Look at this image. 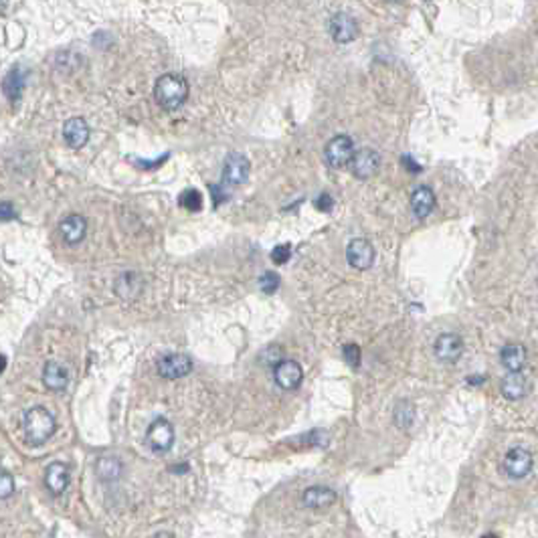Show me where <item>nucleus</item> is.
I'll return each mask as SVG.
<instances>
[{
    "mask_svg": "<svg viewBox=\"0 0 538 538\" xmlns=\"http://www.w3.org/2000/svg\"><path fill=\"white\" fill-rule=\"evenodd\" d=\"M302 500H304L307 508L324 510V508H330L336 502V492L330 490V488H324V486H312L304 492Z\"/></svg>",
    "mask_w": 538,
    "mask_h": 538,
    "instance_id": "dca6fc26",
    "label": "nucleus"
},
{
    "mask_svg": "<svg viewBox=\"0 0 538 538\" xmlns=\"http://www.w3.org/2000/svg\"><path fill=\"white\" fill-rule=\"evenodd\" d=\"M354 158V142L350 136H334L324 148V160L330 168H342Z\"/></svg>",
    "mask_w": 538,
    "mask_h": 538,
    "instance_id": "39448f33",
    "label": "nucleus"
},
{
    "mask_svg": "<svg viewBox=\"0 0 538 538\" xmlns=\"http://www.w3.org/2000/svg\"><path fill=\"white\" fill-rule=\"evenodd\" d=\"M532 470V453L524 447H514L506 453L504 458V472L512 478L520 480L524 476H528V472Z\"/></svg>",
    "mask_w": 538,
    "mask_h": 538,
    "instance_id": "6e6552de",
    "label": "nucleus"
},
{
    "mask_svg": "<svg viewBox=\"0 0 538 538\" xmlns=\"http://www.w3.org/2000/svg\"><path fill=\"white\" fill-rule=\"evenodd\" d=\"M433 207H435V192L431 191L429 187H419L411 194V209H413L417 219L429 217Z\"/></svg>",
    "mask_w": 538,
    "mask_h": 538,
    "instance_id": "f3484780",
    "label": "nucleus"
},
{
    "mask_svg": "<svg viewBox=\"0 0 538 538\" xmlns=\"http://www.w3.org/2000/svg\"><path fill=\"white\" fill-rule=\"evenodd\" d=\"M257 286H259V289H261L263 293L271 296L273 291H277V288H279V275L273 273V271H266V273L257 279Z\"/></svg>",
    "mask_w": 538,
    "mask_h": 538,
    "instance_id": "b1692460",
    "label": "nucleus"
},
{
    "mask_svg": "<svg viewBox=\"0 0 538 538\" xmlns=\"http://www.w3.org/2000/svg\"><path fill=\"white\" fill-rule=\"evenodd\" d=\"M97 474L101 480H115L122 474V463L115 458H101L97 463Z\"/></svg>",
    "mask_w": 538,
    "mask_h": 538,
    "instance_id": "4be33fe9",
    "label": "nucleus"
},
{
    "mask_svg": "<svg viewBox=\"0 0 538 538\" xmlns=\"http://www.w3.org/2000/svg\"><path fill=\"white\" fill-rule=\"evenodd\" d=\"M316 207H318L320 211L330 212L332 211V207H334V201H332V196H330L328 192H324V194H320V196L316 198Z\"/></svg>",
    "mask_w": 538,
    "mask_h": 538,
    "instance_id": "cd10ccee",
    "label": "nucleus"
},
{
    "mask_svg": "<svg viewBox=\"0 0 538 538\" xmlns=\"http://www.w3.org/2000/svg\"><path fill=\"white\" fill-rule=\"evenodd\" d=\"M146 443L154 453H166L174 445V427L173 423L164 417L154 419L146 429Z\"/></svg>",
    "mask_w": 538,
    "mask_h": 538,
    "instance_id": "7ed1b4c3",
    "label": "nucleus"
},
{
    "mask_svg": "<svg viewBox=\"0 0 538 538\" xmlns=\"http://www.w3.org/2000/svg\"><path fill=\"white\" fill-rule=\"evenodd\" d=\"M0 217H2V221H10V219L15 217V207H13L8 201H4V203L0 205Z\"/></svg>",
    "mask_w": 538,
    "mask_h": 538,
    "instance_id": "c85d7f7f",
    "label": "nucleus"
},
{
    "mask_svg": "<svg viewBox=\"0 0 538 538\" xmlns=\"http://www.w3.org/2000/svg\"><path fill=\"white\" fill-rule=\"evenodd\" d=\"M43 383L51 391H63L69 383V372L61 363H47L43 368Z\"/></svg>",
    "mask_w": 538,
    "mask_h": 538,
    "instance_id": "a211bd4d",
    "label": "nucleus"
},
{
    "mask_svg": "<svg viewBox=\"0 0 538 538\" xmlns=\"http://www.w3.org/2000/svg\"><path fill=\"white\" fill-rule=\"evenodd\" d=\"M63 140L67 142V146L71 148H83L89 140V126L83 117H69L63 124Z\"/></svg>",
    "mask_w": 538,
    "mask_h": 538,
    "instance_id": "ddd939ff",
    "label": "nucleus"
},
{
    "mask_svg": "<svg viewBox=\"0 0 538 538\" xmlns=\"http://www.w3.org/2000/svg\"><path fill=\"white\" fill-rule=\"evenodd\" d=\"M350 166H352V174L356 178L366 180V178H370V176H375V174L379 173V168H381V154L377 152V150H372V148H363V150L354 152V158H352Z\"/></svg>",
    "mask_w": 538,
    "mask_h": 538,
    "instance_id": "1a4fd4ad",
    "label": "nucleus"
},
{
    "mask_svg": "<svg viewBox=\"0 0 538 538\" xmlns=\"http://www.w3.org/2000/svg\"><path fill=\"white\" fill-rule=\"evenodd\" d=\"M342 356H344V361L348 363V366H352V368H358L361 366V361H363V352H361V346L358 344H344L342 348Z\"/></svg>",
    "mask_w": 538,
    "mask_h": 538,
    "instance_id": "393cba45",
    "label": "nucleus"
},
{
    "mask_svg": "<svg viewBox=\"0 0 538 538\" xmlns=\"http://www.w3.org/2000/svg\"><path fill=\"white\" fill-rule=\"evenodd\" d=\"M273 379H275V384L284 391H296L302 381H304V370L302 366L298 365L296 361H286L282 358L275 368H273Z\"/></svg>",
    "mask_w": 538,
    "mask_h": 538,
    "instance_id": "0eeeda50",
    "label": "nucleus"
},
{
    "mask_svg": "<svg viewBox=\"0 0 538 538\" xmlns=\"http://www.w3.org/2000/svg\"><path fill=\"white\" fill-rule=\"evenodd\" d=\"M403 164L405 166H409V170H411V173H421V166H419V164H415V162L411 160V156H405Z\"/></svg>",
    "mask_w": 538,
    "mask_h": 538,
    "instance_id": "c756f323",
    "label": "nucleus"
},
{
    "mask_svg": "<svg viewBox=\"0 0 538 538\" xmlns=\"http://www.w3.org/2000/svg\"><path fill=\"white\" fill-rule=\"evenodd\" d=\"M330 35L336 43H352L358 37V22L346 13H338L330 19Z\"/></svg>",
    "mask_w": 538,
    "mask_h": 538,
    "instance_id": "9b49d317",
    "label": "nucleus"
},
{
    "mask_svg": "<svg viewBox=\"0 0 538 538\" xmlns=\"http://www.w3.org/2000/svg\"><path fill=\"white\" fill-rule=\"evenodd\" d=\"M395 2H401V0H395Z\"/></svg>",
    "mask_w": 538,
    "mask_h": 538,
    "instance_id": "2f4dec72",
    "label": "nucleus"
},
{
    "mask_svg": "<svg viewBox=\"0 0 538 538\" xmlns=\"http://www.w3.org/2000/svg\"><path fill=\"white\" fill-rule=\"evenodd\" d=\"M71 481V474H69V467L61 461H53L49 463L47 472H45V486L49 488V492L53 496H59L67 490Z\"/></svg>",
    "mask_w": 538,
    "mask_h": 538,
    "instance_id": "2eb2a0df",
    "label": "nucleus"
},
{
    "mask_svg": "<svg viewBox=\"0 0 538 538\" xmlns=\"http://www.w3.org/2000/svg\"><path fill=\"white\" fill-rule=\"evenodd\" d=\"M180 205L187 209V211H201L203 209V196L196 189H187V191L180 194Z\"/></svg>",
    "mask_w": 538,
    "mask_h": 538,
    "instance_id": "5701e85b",
    "label": "nucleus"
},
{
    "mask_svg": "<svg viewBox=\"0 0 538 538\" xmlns=\"http://www.w3.org/2000/svg\"><path fill=\"white\" fill-rule=\"evenodd\" d=\"M467 383L480 384V383H484V377H470V379H467Z\"/></svg>",
    "mask_w": 538,
    "mask_h": 538,
    "instance_id": "7c9ffc66",
    "label": "nucleus"
},
{
    "mask_svg": "<svg viewBox=\"0 0 538 538\" xmlns=\"http://www.w3.org/2000/svg\"><path fill=\"white\" fill-rule=\"evenodd\" d=\"M526 393V379L520 375V370H510V375L502 383V395L510 401H516Z\"/></svg>",
    "mask_w": 538,
    "mask_h": 538,
    "instance_id": "6ab92c4d",
    "label": "nucleus"
},
{
    "mask_svg": "<svg viewBox=\"0 0 538 538\" xmlns=\"http://www.w3.org/2000/svg\"><path fill=\"white\" fill-rule=\"evenodd\" d=\"M191 370L192 358L189 354H182V352L164 354V356L158 361V372H160V377H164V379H168V381L182 379V377H187Z\"/></svg>",
    "mask_w": 538,
    "mask_h": 538,
    "instance_id": "423d86ee",
    "label": "nucleus"
},
{
    "mask_svg": "<svg viewBox=\"0 0 538 538\" xmlns=\"http://www.w3.org/2000/svg\"><path fill=\"white\" fill-rule=\"evenodd\" d=\"M22 89H24V77H22V71L17 67L4 79V94L8 96L10 101H19L20 96H22Z\"/></svg>",
    "mask_w": 538,
    "mask_h": 538,
    "instance_id": "412c9836",
    "label": "nucleus"
},
{
    "mask_svg": "<svg viewBox=\"0 0 538 538\" xmlns=\"http://www.w3.org/2000/svg\"><path fill=\"white\" fill-rule=\"evenodd\" d=\"M500 361L508 370H520L526 363V350L520 344H508L502 348Z\"/></svg>",
    "mask_w": 538,
    "mask_h": 538,
    "instance_id": "aec40b11",
    "label": "nucleus"
},
{
    "mask_svg": "<svg viewBox=\"0 0 538 538\" xmlns=\"http://www.w3.org/2000/svg\"><path fill=\"white\" fill-rule=\"evenodd\" d=\"M249 173L251 164L247 156H243L241 152H231L223 164V187L237 189V187L245 184L249 178Z\"/></svg>",
    "mask_w": 538,
    "mask_h": 538,
    "instance_id": "20e7f679",
    "label": "nucleus"
},
{
    "mask_svg": "<svg viewBox=\"0 0 538 538\" xmlns=\"http://www.w3.org/2000/svg\"><path fill=\"white\" fill-rule=\"evenodd\" d=\"M154 97L164 110H176L189 97V83L182 75L166 73V75L158 77V81L154 85Z\"/></svg>",
    "mask_w": 538,
    "mask_h": 538,
    "instance_id": "f03ea898",
    "label": "nucleus"
},
{
    "mask_svg": "<svg viewBox=\"0 0 538 538\" xmlns=\"http://www.w3.org/2000/svg\"><path fill=\"white\" fill-rule=\"evenodd\" d=\"M433 350H435V356H437L442 363L451 365V363H456L461 356V352H463V342H461V338L458 334H442V336L435 340Z\"/></svg>",
    "mask_w": 538,
    "mask_h": 538,
    "instance_id": "4468645a",
    "label": "nucleus"
},
{
    "mask_svg": "<svg viewBox=\"0 0 538 538\" xmlns=\"http://www.w3.org/2000/svg\"><path fill=\"white\" fill-rule=\"evenodd\" d=\"M15 492V480L8 472H2L0 476V498L6 500L10 494Z\"/></svg>",
    "mask_w": 538,
    "mask_h": 538,
    "instance_id": "bb28decb",
    "label": "nucleus"
},
{
    "mask_svg": "<svg viewBox=\"0 0 538 538\" xmlns=\"http://www.w3.org/2000/svg\"><path fill=\"white\" fill-rule=\"evenodd\" d=\"M59 233H61V237L67 245H77V243L83 241V237L87 233V221L81 215L71 212L59 223Z\"/></svg>",
    "mask_w": 538,
    "mask_h": 538,
    "instance_id": "f8f14e48",
    "label": "nucleus"
},
{
    "mask_svg": "<svg viewBox=\"0 0 538 538\" xmlns=\"http://www.w3.org/2000/svg\"><path fill=\"white\" fill-rule=\"evenodd\" d=\"M346 261L354 269H368L375 263V247L366 239H352L346 249Z\"/></svg>",
    "mask_w": 538,
    "mask_h": 538,
    "instance_id": "9d476101",
    "label": "nucleus"
},
{
    "mask_svg": "<svg viewBox=\"0 0 538 538\" xmlns=\"http://www.w3.org/2000/svg\"><path fill=\"white\" fill-rule=\"evenodd\" d=\"M289 257H291V245H288V243H282V245L273 247V251H271V261H273L275 266L288 263Z\"/></svg>",
    "mask_w": 538,
    "mask_h": 538,
    "instance_id": "a878e982",
    "label": "nucleus"
},
{
    "mask_svg": "<svg viewBox=\"0 0 538 538\" xmlns=\"http://www.w3.org/2000/svg\"><path fill=\"white\" fill-rule=\"evenodd\" d=\"M22 429L27 442L33 445L45 443L57 429V421L51 411L45 407H31L22 413Z\"/></svg>",
    "mask_w": 538,
    "mask_h": 538,
    "instance_id": "f257e3e1",
    "label": "nucleus"
}]
</instances>
